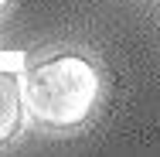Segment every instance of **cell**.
I'll return each mask as SVG.
<instances>
[{
	"label": "cell",
	"mask_w": 160,
	"mask_h": 157,
	"mask_svg": "<svg viewBox=\"0 0 160 157\" xmlns=\"http://www.w3.org/2000/svg\"><path fill=\"white\" fill-rule=\"evenodd\" d=\"M99 99L96 68L78 55H58L28 72L24 102L41 126L68 130L89 120Z\"/></svg>",
	"instance_id": "obj_1"
},
{
	"label": "cell",
	"mask_w": 160,
	"mask_h": 157,
	"mask_svg": "<svg viewBox=\"0 0 160 157\" xmlns=\"http://www.w3.org/2000/svg\"><path fill=\"white\" fill-rule=\"evenodd\" d=\"M3 7H7V0H0V10H3Z\"/></svg>",
	"instance_id": "obj_3"
},
{
	"label": "cell",
	"mask_w": 160,
	"mask_h": 157,
	"mask_svg": "<svg viewBox=\"0 0 160 157\" xmlns=\"http://www.w3.org/2000/svg\"><path fill=\"white\" fill-rule=\"evenodd\" d=\"M21 126V82L14 72L0 68V144L10 140Z\"/></svg>",
	"instance_id": "obj_2"
}]
</instances>
